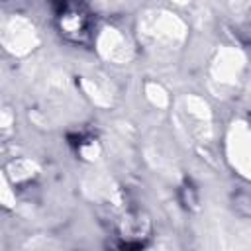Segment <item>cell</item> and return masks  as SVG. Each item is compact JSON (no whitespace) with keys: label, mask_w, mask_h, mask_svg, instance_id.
<instances>
[{"label":"cell","mask_w":251,"mask_h":251,"mask_svg":"<svg viewBox=\"0 0 251 251\" xmlns=\"http://www.w3.org/2000/svg\"><path fill=\"white\" fill-rule=\"evenodd\" d=\"M59 33L71 43H88L94 33V16L84 0H59L55 12Z\"/></svg>","instance_id":"6da1fadb"},{"label":"cell","mask_w":251,"mask_h":251,"mask_svg":"<svg viewBox=\"0 0 251 251\" xmlns=\"http://www.w3.org/2000/svg\"><path fill=\"white\" fill-rule=\"evenodd\" d=\"M180 198H182V204L188 208H194L196 204H198V196H196V190L190 186V184H184L182 188H180Z\"/></svg>","instance_id":"7a4b0ae2"}]
</instances>
